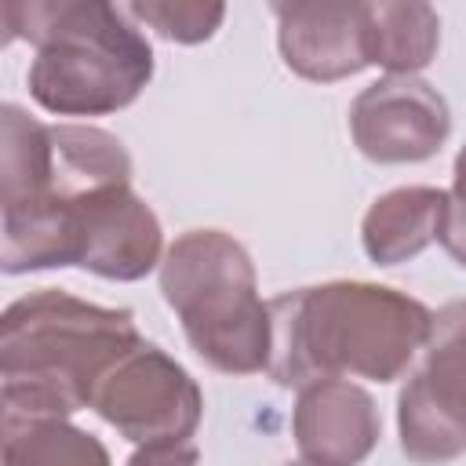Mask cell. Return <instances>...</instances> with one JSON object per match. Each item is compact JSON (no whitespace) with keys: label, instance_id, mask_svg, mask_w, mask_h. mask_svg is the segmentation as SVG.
<instances>
[{"label":"cell","instance_id":"1","mask_svg":"<svg viewBox=\"0 0 466 466\" xmlns=\"http://www.w3.org/2000/svg\"><path fill=\"white\" fill-rule=\"evenodd\" d=\"M269 368L284 390L320 379L397 382L422 353L433 309L371 280H328L269 299Z\"/></svg>","mask_w":466,"mask_h":466},{"label":"cell","instance_id":"2","mask_svg":"<svg viewBox=\"0 0 466 466\" xmlns=\"http://www.w3.org/2000/svg\"><path fill=\"white\" fill-rule=\"evenodd\" d=\"M142 342L135 313L62 288L15 299L0 317V415L69 419L91 408L106 371Z\"/></svg>","mask_w":466,"mask_h":466},{"label":"cell","instance_id":"3","mask_svg":"<svg viewBox=\"0 0 466 466\" xmlns=\"http://www.w3.org/2000/svg\"><path fill=\"white\" fill-rule=\"evenodd\" d=\"M4 44L29 40V98L55 116H109L153 80V44L106 0H7Z\"/></svg>","mask_w":466,"mask_h":466},{"label":"cell","instance_id":"4","mask_svg":"<svg viewBox=\"0 0 466 466\" xmlns=\"http://www.w3.org/2000/svg\"><path fill=\"white\" fill-rule=\"evenodd\" d=\"M164 251L160 218L131 182L0 211V269L7 277L80 266L102 280L135 284L160 269Z\"/></svg>","mask_w":466,"mask_h":466},{"label":"cell","instance_id":"5","mask_svg":"<svg viewBox=\"0 0 466 466\" xmlns=\"http://www.w3.org/2000/svg\"><path fill=\"white\" fill-rule=\"evenodd\" d=\"M160 295L208 368L222 375H258L269 368V302H262L255 262L233 233H178L160 262Z\"/></svg>","mask_w":466,"mask_h":466},{"label":"cell","instance_id":"6","mask_svg":"<svg viewBox=\"0 0 466 466\" xmlns=\"http://www.w3.org/2000/svg\"><path fill=\"white\" fill-rule=\"evenodd\" d=\"M91 411L135 448L182 444L204 419V393L171 353L142 339L95 386Z\"/></svg>","mask_w":466,"mask_h":466},{"label":"cell","instance_id":"7","mask_svg":"<svg viewBox=\"0 0 466 466\" xmlns=\"http://www.w3.org/2000/svg\"><path fill=\"white\" fill-rule=\"evenodd\" d=\"M350 135L371 164H422L448 142L451 109L422 76H379L353 98Z\"/></svg>","mask_w":466,"mask_h":466},{"label":"cell","instance_id":"8","mask_svg":"<svg viewBox=\"0 0 466 466\" xmlns=\"http://www.w3.org/2000/svg\"><path fill=\"white\" fill-rule=\"evenodd\" d=\"M284 66L313 84H335L371 66L368 4L360 0H291L269 4Z\"/></svg>","mask_w":466,"mask_h":466},{"label":"cell","instance_id":"9","mask_svg":"<svg viewBox=\"0 0 466 466\" xmlns=\"http://www.w3.org/2000/svg\"><path fill=\"white\" fill-rule=\"evenodd\" d=\"M291 433L299 459L309 466H360L382 437V415L364 386L320 379L299 390Z\"/></svg>","mask_w":466,"mask_h":466},{"label":"cell","instance_id":"10","mask_svg":"<svg viewBox=\"0 0 466 466\" xmlns=\"http://www.w3.org/2000/svg\"><path fill=\"white\" fill-rule=\"evenodd\" d=\"M448 189L397 186L371 200L360 218V248L375 266H400L441 240Z\"/></svg>","mask_w":466,"mask_h":466},{"label":"cell","instance_id":"11","mask_svg":"<svg viewBox=\"0 0 466 466\" xmlns=\"http://www.w3.org/2000/svg\"><path fill=\"white\" fill-rule=\"evenodd\" d=\"M441 47V15L422 0L368 4V51L371 66L386 76H419Z\"/></svg>","mask_w":466,"mask_h":466},{"label":"cell","instance_id":"12","mask_svg":"<svg viewBox=\"0 0 466 466\" xmlns=\"http://www.w3.org/2000/svg\"><path fill=\"white\" fill-rule=\"evenodd\" d=\"M4 466H113L109 448L69 419L4 415Z\"/></svg>","mask_w":466,"mask_h":466},{"label":"cell","instance_id":"13","mask_svg":"<svg viewBox=\"0 0 466 466\" xmlns=\"http://www.w3.org/2000/svg\"><path fill=\"white\" fill-rule=\"evenodd\" d=\"M397 437L400 451L419 466H444L466 455V422L444 411L415 371L397 393Z\"/></svg>","mask_w":466,"mask_h":466},{"label":"cell","instance_id":"14","mask_svg":"<svg viewBox=\"0 0 466 466\" xmlns=\"http://www.w3.org/2000/svg\"><path fill=\"white\" fill-rule=\"evenodd\" d=\"M415 375L444 411L466 422V299H455L433 313Z\"/></svg>","mask_w":466,"mask_h":466},{"label":"cell","instance_id":"15","mask_svg":"<svg viewBox=\"0 0 466 466\" xmlns=\"http://www.w3.org/2000/svg\"><path fill=\"white\" fill-rule=\"evenodd\" d=\"M124 11L171 44H204L226 18V4L218 0H135Z\"/></svg>","mask_w":466,"mask_h":466},{"label":"cell","instance_id":"16","mask_svg":"<svg viewBox=\"0 0 466 466\" xmlns=\"http://www.w3.org/2000/svg\"><path fill=\"white\" fill-rule=\"evenodd\" d=\"M441 248L451 255L455 266L466 269V146L455 153L448 211H444V229H441Z\"/></svg>","mask_w":466,"mask_h":466},{"label":"cell","instance_id":"17","mask_svg":"<svg viewBox=\"0 0 466 466\" xmlns=\"http://www.w3.org/2000/svg\"><path fill=\"white\" fill-rule=\"evenodd\" d=\"M124 466H200V451L193 441L182 444H142L131 451Z\"/></svg>","mask_w":466,"mask_h":466},{"label":"cell","instance_id":"18","mask_svg":"<svg viewBox=\"0 0 466 466\" xmlns=\"http://www.w3.org/2000/svg\"><path fill=\"white\" fill-rule=\"evenodd\" d=\"M284 466H309V462H302V459H299V462H284Z\"/></svg>","mask_w":466,"mask_h":466}]
</instances>
